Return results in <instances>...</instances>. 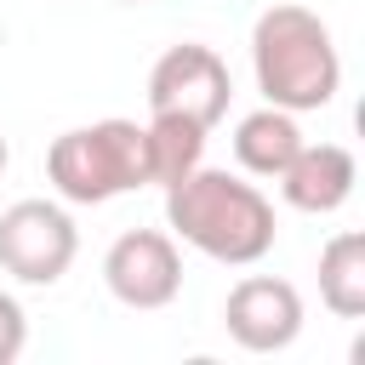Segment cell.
Listing matches in <instances>:
<instances>
[{"mask_svg":"<svg viewBox=\"0 0 365 365\" xmlns=\"http://www.w3.org/2000/svg\"><path fill=\"white\" fill-rule=\"evenodd\" d=\"M165 228H171V240H182L200 257L228 262V268L262 262L279 240L274 200L257 182L217 171V165H194L182 182L165 188Z\"/></svg>","mask_w":365,"mask_h":365,"instance_id":"obj_1","label":"cell"},{"mask_svg":"<svg viewBox=\"0 0 365 365\" xmlns=\"http://www.w3.org/2000/svg\"><path fill=\"white\" fill-rule=\"evenodd\" d=\"M251 74L274 108L314 114L342 91V51L319 11L285 0L251 23Z\"/></svg>","mask_w":365,"mask_h":365,"instance_id":"obj_2","label":"cell"},{"mask_svg":"<svg viewBox=\"0 0 365 365\" xmlns=\"http://www.w3.org/2000/svg\"><path fill=\"white\" fill-rule=\"evenodd\" d=\"M46 177L68 205H108L148 188V143L137 120H91L46 148Z\"/></svg>","mask_w":365,"mask_h":365,"instance_id":"obj_3","label":"cell"},{"mask_svg":"<svg viewBox=\"0 0 365 365\" xmlns=\"http://www.w3.org/2000/svg\"><path fill=\"white\" fill-rule=\"evenodd\" d=\"M80 228L57 200H17L0 211V268L17 285H57L74 268Z\"/></svg>","mask_w":365,"mask_h":365,"instance_id":"obj_4","label":"cell"},{"mask_svg":"<svg viewBox=\"0 0 365 365\" xmlns=\"http://www.w3.org/2000/svg\"><path fill=\"white\" fill-rule=\"evenodd\" d=\"M228 97H234L228 63L200 40H182L171 51H160L154 68H148V114H182V120L211 131L228 114Z\"/></svg>","mask_w":365,"mask_h":365,"instance_id":"obj_5","label":"cell"},{"mask_svg":"<svg viewBox=\"0 0 365 365\" xmlns=\"http://www.w3.org/2000/svg\"><path fill=\"white\" fill-rule=\"evenodd\" d=\"M103 285L114 302L125 308H171L182 291V251L165 228H125L108 251H103Z\"/></svg>","mask_w":365,"mask_h":365,"instance_id":"obj_6","label":"cell"},{"mask_svg":"<svg viewBox=\"0 0 365 365\" xmlns=\"http://www.w3.org/2000/svg\"><path fill=\"white\" fill-rule=\"evenodd\" d=\"M222 325L245 354H279L302 336V291L274 274H245L222 302Z\"/></svg>","mask_w":365,"mask_h":365,"instance_id":"obj_7","label":"cell"},{"mask_svg":"<svg viewBox=\"0 0 365 365\" xmlns=\"http://www.w3.org/2000/svg\"><path fill=\"white\" fill-rule=\"evenodd\" d=\"M274 182H279V194H285L291 211L331 217V211L348 205V194H354V182H359V165H354V154H348L342 143H302Z\"/></svg>","mask_w":365,"mask_h":365,"instance_id":"obj_8","label":"cell"},{"mask_svg":"<svg viewBox=\"0 0 365 365\" xmlns=\"http://www.w3.org/2000/svg\"><path fill=\"white\" fill-rule=\"evenodd\" d=\"M297 148H302V125H297V114H285L274 103H262L257 114H245L234 125V160L251 177H279Z\"/></svg>","mask_w":365,"mask_h":365,"instance_id":"obj_9","label":"cell"},{"mask_svg":"<svg viewBox=\"0 0 365 365\" xmlns=\"http://www.w3.org/2000/svg\"><path fill=\"white\" fill-rule=\"evenodd\" d=\"M319 302L336 319H365V234L342 228L319 245Z\"/></svg>","mask_w":365,"mask_h":365,"instance_id":"obj_10","label":"cell"},{"mask_svg":"<svg viewBox=\"0 0 365 365\" xmlns=\"http://www.w3.org/2000/svg\"><path fill=\"white\" fill-rule=\"evenodd\" d=\"M205 125L182 120V114H148L143 125V143H148V182L154 188H171L182 182L194 165H205Z\"/></svg>","mask_w":365,"mask_h":365,"instance_id":"obj_11","label":"cell"},{"mask_svg":"<svg viewBox=\"0 0 365 365\" xmlns=\"http://www.w3.org/2000/svg\"><path fill=\"white\" fill-rule=\"evenodd\" d=\"M23 342H29V314L11 291H0V365H11L23 354Z\"/></svg>","mask_w":365,"mask_h":365,"instance_id":"obj_12","label":"cell"},{"mask_svg":"<svg viewBox=\"0 0 365 365\" xmlns=\"http://www.w3.org/2000/svg\"><path fill=\"white\" fill-rule=\"evenodd\" d=\"M11 165V148H6V131H0V171Z\"/></svg>","mask_w":365,"mask_h":365,"instance_id":"obj_13","label":"cell"}]
</instances>
